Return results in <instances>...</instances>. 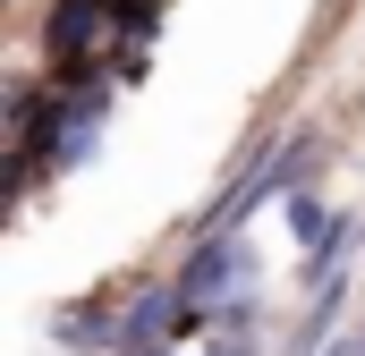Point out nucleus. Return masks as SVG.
<instances>
[{"instance_id": "obj_2", "label": "nucleus", "mask_w": 365, "mask_h": 356, "mask_svg": "<svg viewBox=\"0 0 365 356\" xmlns=\"http://www.w3.org/2000/svg\"><path fill=\"white\" fill-rule=\"evenodd\" d=\"M93 43H102V0H51L43 51H51L60 68H77V60H93Z\"/></svg>"}, {"instance_id": "obj_4", "label": "nucleus", "mask_w": 365, "mask_h": 356, "mask_svg": "<svg viewBox=\"0 0 365 356\" xmlns=\"http://www.w3.org/2000/svg\"><path fill=\"white\" fill-rule=\"evenodd\" d=\"M289 229H297V238H331V221H323V204H314L306 187L289 195Z\"/></svg>"}, {"instance_id": "obj_1", "label": "nucleus", "mask_w": 365, "mask_h": 356, "mask_svg": "<svg viewBox=\"0 0 365 356\" xmlns=\"http://www.w3.org/2000/svg\"><path fill=\"white\" fill-rule=\"evenodd\" d=\"M297 162H314V136H280L272 153L255 162V178H238V187L221 195V212H212V229H204V238H230V229H238V221H247V212H255L272 187H297V178H306Z\"/></svg>"}, {"instance_id": "obj_7", "label": "nucleus", "mask_w": 365, "mask_h": 356, "mask_svg": "<svg viewBox=\"0 0 365 356\" xmlns=\"http://www.w3.org/2000/svg\"><path fill=\"white\" fill-rule=\"evenodd\" d=\"M102 9H136V0H102Z\"/></svg>"}, {"instance_id": "obj_3", "label": "nucleus", "mask_w": 365, "mask_h": 356, "mask_svg": "<svg viewBox=\"0 0 365 356\" xmlns=\"http://www.w3.org/2000/svg\"><path fill=\"white\" fill-rule=\"evenodd\" d=\"M349 263H357V221L340 212L331 238H314V255H306V288H314V297H323V288H349Z\"/></svg>"}, {"instance_id": "obj_6", "label": "nucleus", "mask_w": 365, "mask_h": 356, "mask_svg": "<svg viewBox=\"0 0 365 356\" xmlns=\"http://www.w3.org/2000/svg\"><path fill=\"white\" fill-rule=\"evenodd\" d=\"M323 356H365V340H340V348H323Z\"/></svg>"}, {"instance_id": "obj_5", "label": "nucleus", "mask_w": 365, "mask_h": 356, "mask_svg": "<svg viewBox=\"0 0 365 356\" xmlns=\"http://www.w3.org/2000/svg\"><path fill=\"white\" fill-rule=\"evenodd\" d=\"M60 340H77V348H102V340H110V314H60Z\"/></svg>"}]
</instances>
